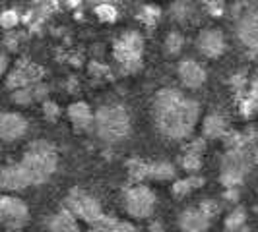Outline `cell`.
Here are the masks:
<instances>
[{
	"label": "cell",
	"mask_w": 258,
	"mask_h": 232,
	"mask_svg": "<svg viewBox=\"0 0 258 232\" xmlns=\"http://www.w3.org/2000/svg\"><path fill=\"white\" fill-rule=\"evenodd\" d=\"M155 126L173 140L186 138L198 120V104L182 97L179 91L163 89L154 99Z\"/></svg>",
	"instance_id": "6da1fadb"
},
{
	"label": "cell",
	"mask_w": 258,
	"mask_h": 232,
	"mask_svg": "<svg viewBox=\"0 0 258 232\" xmlns=\"http://www.w3.org/2000/svg\"><path fill=\"white\" fill-rule=\"evenodd\" d=\"M22 165L31 176V182L41 184L49 180V176L56 170V151L49 142L37 140L29 145V149L22 159Z\"/></svg>",
	"instance_id": "7a4b0ae2"
},
{
	"label": "cell",
	"mask_w": 258,
	"mask_h": 232,
	"mask_svg": "<svg viewBox=\"0 0 258 232\" xmlns=\"http://www.w3.org/2000/svg\"><path fill=\"white\" fill-rule=\"evenodd\" d=\"M95 130L99 138L109 143L122 140L130 130V116L126 108L118 104H109L99 108L95 114Z\"/></svg>",
	"instance_id": "3957f363"
},
{
	"label": "cell",
	"mask_w": 258,
	"mask_h": 232,
	"mask_svg": "<svg viewBox=\"0 0 258 232\" xmlns=\"http://www.w3.org/2000/svg\"><path fill=\"white\" fill-rule=\"evenodd\" d=\"M124 209L134 219H146L154 213L155 195L146 186H132L124 192Z\"/></svg>",
	"instance_id": "277c9868"
},
{
	"label": "cell",
	"mask_w": 258,
	"mask_h": 232,
	"mask_svg": "<svg viewBox=\"0 0 258 232\" xmlns=\"http://www.w3.org/2000/svg\"><path fill=\"white\" fill-rule=\"evenodd\" d=\"M66 209L74 215L80 217L86 222H95L97 219H101V205L97 199H93L90 193L84 190H72L66 197Z\"/></svg>",
	"instance_id": "5b68a950"
},
{
	"label": "cell",
	"mask_w": 258,
	"mask_h": 232,
	"mask_svg": "<svg viewBox=\"0 0 258 232\" xmlns=\"http://www.w3.org/2000/svg\"><path fill=\"white\" fill-rule=\"evenodd\" d=\"M0 219L2 224L10 230H20L26 226L27 219H29V211L27 205L12 195H4L0 199Z\"/></svg>",
	"instance_id": "8992f818"
},
{
	"label": "cell",
	"mask_w": 258,
	"mask_h": 232,
	"mask_svg": "<svg viewBox=\"0 0 258 232\" xmlns=\"http://www.w3.org/2000/svg\"><path fill=\"white\" fill-rule=\"evenodd\" d=\"M142 51H144L142 35L136 33V31H130V33H126V35H122L120 41L116 43V47H115L116 58L128 66H136L138 62H140Z\"/></svg>",
	"instance_id": "52a82bcc"
},
{
	"label": "cell",
	"mask_w": 258,
	"mask_h": 232,
	"mask_svg": "<svg viewBox=\"0 0 258 232\" xmlns=\"http://www.w3.org/2000/svg\"><path fill=\"white\" fill-rule=\"evenodd\" d=\"M29 184H33V182H31V176L27 174L26 167L22 163L6 165L0 172V186L6 192H20V190L27 188Z\"/></svg>",
	"instance_id": "ba28073f"
},
{
	"label": "cell",
	"mask_w": 258,
	"mask_h": 232,
	"mask_svg": "<svg viewBox=\"0 0 258 232\" xmlns=\"http://www.w3.org/2000/svg\"><path fill=\"white\" fill-rule=\"evenodd\" d=\"M210 220L212 217L202 207H190L179 215V228L182 232H206L210 228Z\"/></svg>",
	"instance_id": "9c48e42d"
},
{
	"label": "cell",
	"mask_w": 258,
	"mask_h": 232,
	"mask_svg": "<svg viewBox=\"0 0 258 232\" xmlns=\"http://www.w3.org/2000/svg\"><path fill=\"white\" fill-rule=\"evenodd\" d=\"M27 132V120L18 112H4L0 118V138L4 142H16Z\"/></svg>",
	"instance_id": "30bf717a"
},
{
	"label": "cell",
	"mask_w": 258,
	"mask_h": 232,
	"mask_svg": "<svg viewBox=\"0 0 258 232\" xmlns=\"http://www.w3.org/2000/svg\"><path fill=\"white\" fill-rule=\"evenodd\" d=\"M225 49V37L220 29L216 27H210L204 29L200 35H198V51L202 52L208 58H216L220 56Z\"/></svg>",
	"instance_id": "8fae6325"
},
{
	"label": "cell",
	"mask_w": 258,
	"mask_h": 232,
	"mask_svg": "<svg viewBox=\"0 0 258 232\" xmlns=\"http://www.w3.org/2000/svg\"><path fill=\"white\" fill-rule=\"evenodd\" d=\"M179 77H181L182 85L196 89L206 81V70L196 60H182L179 64Z\"/></svg>",
	"instance_id": "7c38bea8"
},
{
	"label": "cell",
	"mask_w": 258,
	"mask_h": 232,
	"mask_svg": "<svg viewBox=\"0 0 258 232\" xmlns=\"http://www.w3.org/2000/svg\"><path fill=\"white\" fill-rule=\"evenodd\" d=\"M239 37L243 43L258 49V10H250L239 24Z\"/></svg>",
	"instance_id": "4fadbf2b"
},
{
	"label": "cell",
	"mask_w": 258,
	"mask_h": 232,
	"mask_svg": "<svg viewBox=\"0 0 258 232\" xmlns=\"http://www.w3.org/2000/svg\"><path fill=\"white\" fill-rule=\"evenodd\" d=\"M68 116L72 120V124L78 130H88L95 122V116L91 114V108L86 103H74L68 108Z\"/></svg>",
	"instance_id": "5bb4252c"
},
{
	"label": "cell",
	"mask_w": 258,
	"mask_h": 232,
	"mask_svg": "<svg viewBox=\"0 0 258 232\" xmlns=\"http://www.w3.org/2000/svg\"><path fill=\"white\" fill-rule=\"evenodd\" d=\"M49 232H78V220L76 217L68 211L62 209L56 215H52L49 220Z\"/></svg>",
	"instance_id": "9a60e30c"
},
{
	"label": "cell",
	"mask_w": 258,
	"mask_h": 232,
	"mask_svg": "<svg viewBox=\"0 0 258 232\" xmlns=\"http://www.w3.org/2000/svg\"><path fill=\"white\" fill-rule=\"evenodd\" d=\"M41 76V72H39V68L35 66H26V68H20V70H16L10 79H8V83H10V87H29V83L33 81V79H37Z\"/></svg>",
	"instance_id": "2e32d148"
},
{
	"label": "cell",
	"mask_w": 258,
	"mask_h": 232,
	"mask_svg": "<svg viewBox=\"0 0 258 232\" xmlns=\"http://www.w3.org/2000/svg\"><path fill=\"white\" fill-rule=\"evenodd\" d=\"M225 128H227V124H225V118L221 114H208L206 120H204V134H206L208 138H220L225 134Z\"/></svg>",
	"instance_id": "e0dca14e"
},
{
	"label": "cell",
	"mask_w": 258,
	"mask_h": 232,
	"mask_svg": "<svg viewBox=\"0 0 258 232\" xmlns=\"http://www.w3.org/2000/svg\"><path fill=\"white\" fill-rule=\"evenodd\" d=\"M175 176V167L169 165L165 161L161 163H152V172H150V178L154 180H171Z\"/></svg>",
	"instance_id": "ac0fdd59"
},
{
	"label": "cell",
	"mask_w": 258,
	"mask_h": 232,
	"mask_svg": "<svg viewBox=\"0 0 258 232\" xmlns=\"http://www.w3.org/2000/svg\"><path fill=\"white\" fill-rule=\"evenodd\" d=\"M128 172H130V178H132V180H144V178H150L152 163H146V161H130Z\"/></svg>",
	"instance_id": "d6986e66"
},
{
	"label": "cell",
	"mask_w": 258,
	"mask_h": 232,
	"mask_svg": "<svg viewBox=\"0 0 258 232\" xmlns=\"http://www.w3.org/2000/svg\"><path fill=\"white\" fill-rule=\"evenodd\" d=\"M202 184H204V178H200V176H192V178H186V180L175 182L173 192H175L177 197H182V195H186L188 192H192L194 188H200Z\"/></svg>",
	"instance_id": "ffe728a7"
},
{
	"label": "cell",
	"mask_w": 258,
	"mask_h": 232,
	"mask_svg": "<svg viewBox=\"0 0 258 232\" xmlns=\"http://www.w3.org/2000/svg\"><path fill=\"white\" fill-rule=\"evenodd\" d=\"M202 149H204V143L202 142H196L190 149H186V155H184V159H182L184 168L196 170V168L200 167V151H202Z\"/></svg>",
	"instance_id": "44dd1931"
},
{
	"label": "cell",
	"mask_w": 258,
	"mask_h": 232,
	"mask_svg": "<svg viewBox=\"0 0 258 232\" xmlns=\"http://www.w3.org/2000/svg\"><path fill=\"white\" fill-rule=\"evenodd\" d=\"M245 226V211L235 209L231 215L225 219V232H241Z\"/></svg>",
	"instance_id": "7402d4cb"
},
{
	"label": "cell",
	"mask_w": 258,
	"mask_h": 232,
	"mask_svg": "<svg viewBox=\"0 0 258 232\" xmlns=\"http://www.w3.org/2000/svg\"><path fill=\"white\" fill-rule=\"evenodd\" d=\"M182 45H184V39H182L181 33H177V31H173V33H169L167 39H165V51L167 54H179L182 49Z\"/></svg>",
	"instance_id": "603a6c76"
},
{
	"label": "cell",
	"mask_w": 258,
	"mask_h": 232,
	"mask_svg": "<svg viewBox=\"0 0 258 232\" xmlns=\"http://www.w3.org/2000/svg\"><path fill=\"white\" fill-rule=\"evenodd\" d=\"M116 222H118L116 219H113V217H105L103 215L101 219H97L95 222H91L90 232H115Z\"/></svg>",
	"instance_id": "cb8c5ba5"
},
{
	"label": "cell",
	"mask_w": 258,
	"mask_h": 232,
	"mask_svg": "<svg viewBox=\"0 0 258 232\" xmlns=\"http://www.w3.org/2000/svg\"><path fill=\"white\" fill-rule=\"evenodd\" d=\"M12 99H14V103L27 104V103H31L33 99H37V91L31 89V87H22V89H18L14 93Z\"/></svg>",
	"instance_id": "d4e9b609"
},
{
	"label": "cell",
	"mask_w": 258,
	"mask_h": 232,
	"mask_svg": "<svg viewBox=\"0 0 258 232\" xmlns=\"http://www.w3.org/2000/svg\"><path fill=\"white\" fill-rule=\"evenodd\" d=\"M95 12H97V16H99L103 22H111V20L116 18L115 6H111V4H99V6L95 8Z\"/></svg>",
	"instance_id": "484cf974"
},
{
	"label": "cell",
	"mask_w": 258,
	"mask_h": 232,
	"mask_svg": "<svg viewBox=\"0 0 258 232\" xmlns=\"http://www.w3.org/2000/svg\"><path fill=\"white\" fill-rule=\"evenodd\" d=\"M2 27H6V29H10L18 24V14L14 12V10H6V12L2 14Z\"/></svg>",
	"instance_id": "4316f807"
},
{
	"label": "cell",
	"mask_w": 258,
	"mask_h": 232,
	"mask_svg": "<svg viewBox=\"0 0 258 232\" xmlns=\"http://www.w3.org/2000/svg\"><path fill=\"white\" fill-rule=\"evenodd\" d=\"M173 12H175V16H177L179 20H184L186 14L190 12V6H186V4H175V6H173Z\"/></svg>",
	"instance_id": "83f0119b"
},
{
	"label": "cell",
	"mask_w": 258,
	"mask_h": 232,
	"mask_svg": "<svg viewBox=\"0 0 258 232\" xmlns=\"http://www.w3.org/2000/svg\"><path fill=\"white\" fill-rule=\"evenodd\" d=\"M115 232H136V226L132 222H126V220H118Z\"/></svg>",
	"instance_id": "f1b7e54d"
},
{
	"label": "cell",
	"mask_w": 258,
	"mask_h": 232,
	"mask_svg": "<svg viewBox=\"0 0 258 232\" xmlns=\"http://www.w3.org/2000/svg\"><path fill=\"white\" fill-rule=\"evenodd\" d=\"M45 114L49 116L51 120H54V118L58 116V106L54 103H51V101H47V103H45Z\"/></svg>",
	"instance_id": "f546056e"
},
{
	"label": "cell",
	"mask_w": 258,
	"mask_h": 232,
	"mask_svg": "<svg viewBox=\"0 0 258 232\" xmlns=\"http://www.w3.org/2000/svg\"><path fill=\"white\" fill-rule=\"evenodd\" d=\"M157 10H154V8H152V6H148V8H144V12H142V18H146V22H148V24H152V22H154L155 18H157Z\"/></svg>",
	"instance_id": "4dcf8cb0"
},
{
	"label": "cell",
	"mask_w": 258,
	"mask_h": 232,
	"mask_svg": "<svg viewBox=\"0 0 258 232\" xmlns=\"http://www.w3.org/2000/svg\"><path fill=\"white\" fill-rule=\"evenodd\" d=\"M6 68H8V54H6V52H2V64H0V70L4 72Z\"/></svg>",
	"instance_id": "1f68e13d"
}]
</instances>
